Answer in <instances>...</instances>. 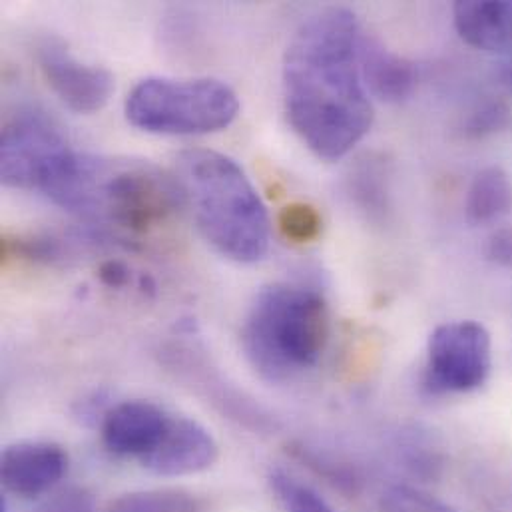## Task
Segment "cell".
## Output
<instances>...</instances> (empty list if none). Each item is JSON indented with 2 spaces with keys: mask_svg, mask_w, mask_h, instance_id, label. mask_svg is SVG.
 <instances>
[{
  "mask_svg": "<svg viewBox=\"0 0 512 512\" xmlns=\"http://www.w3.org/2000/svg\"><path fill=\"white\" fill-rule=\"evenodd\" d=\"M361 30L347 8H325L293 34L283 58L287 120L321 160L347 156L371 130L373 104L359 66Z\"/></svg>",
  "mask_w": 512,
  "mask_h": 512,
  "instance_id": "cell-1",
  "label": "cell"
},
{
  "mask_svg": "<svg viewBox=\"0 0 512 512\" xmlns=\"http://www.w3.org/2000/svg\"><path fill=\"white\" fill-rule=\"evenodd\" d=\"M48 198L128 234H148L188 204L180 180L150 162L80 154Z\"/></svg>",
  "mask_w": 512,
  "mask_h": 512,
  "instance_id": "cell-2",
  "label": "cell"
},
{
  "mask_svg": "<svg viewBox=\"0 0 512 512\" xmlns=\"http://www.w3.org/2000/svg\"><path fill=\"white\" fill-rule=\"evenodd\" d=\"M178 180L206 242L228 259L256 263L269 246V216L246 172L214 150L178 156Z\"/></svg>",
  "mask_w": 512,
  "mask_h": 512,
  "instance_id": "cell-3",
  "label": "cell"
},
{
  "mask_svg": "<svg viewBox=\"0 0 512 512\" xmlns=\"http://www.w3.org/2000/svg\"><path fill=\"white\" fill-rule=\"evenodd\" d=\"M329 341L325 297L303 285L271 283L257 293L242 345L257 373L281 383L313 369Z\"/></svg>",
  "mask_w": 512,
  "mask_h": 512,
  "instance_id": "cell-4",
  "label": "cell"
},
{
  "mask_svg": "<svg viewBox=\"0 0 512 512\" xmlns=\"http://www.w3.org/2000/svg\"><path fill=\"white\" fill-rule=\"evenodd\" d=\"M128 122L158 136H204L240 114L238 94L216 78H146L128 94Z\"/></svg>",
  "mask_w": 512,
  "mask_h": 512,
  "instance_id": "cell-5",
  "label": "cell"
},
{
  "mask_svg": "<svg viewBox=\"0 0 512 512\" xmlns=\"http://www.w3.org/2000/svg\"><path fill=\"white\" fill-rule=\"evenodd\" d=\"M60 128L42 112L20 110L2 128L0 178L16 190H40L46 196L76 162Z\"/></svg>",
  "mask_w": 512,
  "mask_h": 512,
  "instance_id": "cell-6",
  "label": "cell"
},
{
  "mask_svg": "<svg viewBox=\"0 0 512 512\" xmlns=\"http://www.w3.org/2000/svg\"><path fill=\"white\" fill-rule=\"evenodd\" d=\"M493 369V341L477 321L439 325L427 343L425 387L435 395H463L481 389Z\"/></svg>",
  "mask_w": 512,
  "mask_h": 512,
  "instance_id": "cell-7",
  "label": "cell"
},
{
  "mask_svg": "<svg viewBox=\"0 0 512 512\" xmlns=\"http://www.w3.org/2000/svg\"><path fill=\"white\" fill-rule=\"evenodd\" d=\"M36 60L48 86L70 110L94 114L110 102L116 84L106 68L80 62L54 40L36 48Z\"/></svg>",
  "mask_w": 512,
  "mask_h": 512,
  "instance_id": "cell-8",
  "label": "cell"
},
{
  "mask_svg": "<svg viewBox=\"0 0 512 512\" xmlns=\"http://www.w3.org/2000/svg\"><path fill=\"white\" fill-rule=\"evenodd\" d=\"M218 457V441L202 423L190 417L172 415L164 437L140 465L156 477L176 479L212 469Z\"/></svg>",
  "mask_w": 512,
  "mask_h": 512,
  "instance_id": "cell-9",
  "label": "cell"
},
{
  "mask_svg": "<svg viewBox=\"0 0 512 512\" xmlns=\"http://www.w3.org/2000/svg\"><path fill=\"white\" fill-rule=\"evenodd\" d=\"M66 471V451L50 441H18L4 447L0 457L2 485L20 499H36L50 493Z\"/></svg>",
  "mask_w": 512,
  "mask_h": 512,
  "instance_id": "cell-10",
  "label": "cell"
},
{
  "mask_svg": "<svg viewBox=\"0 0 512 512\" xmlns=\"http://www.w3.org/2000/svg\"><path fill=\"white\" fill-rule=\"evenodd\" d=\"M170 417L150 401L132 399L118 403L102 419L104 447L116 457L142 461L164 437Z\"/></svg>",
  "mask_w": 512,
  "mask_h": 512,
  "instance_id": "cell-11",
  "label": "cell"
},
{
  "mask_svg": "<svg viewBox=\"0 0 512 512\" xmlns=\"http://www.w3.org/2000/svg\"><path fill=\"white\" fill-rule=\"evenodd\" d=\"M453 22L469 46L493 54H511L512 0L457 2Z\"/></svg>",
  "mask_w": 512,
  "mask_h": 512,
  "instance_id": "cell-12",
  "label": "cell"
},
{
  "mask_svg": "<svg viewBox=\"0 0 512 512\" xmlns=\"http://www.w3.org/2000/svg\"><path fill=\"white\" fill-rule=\"evenodd\" d=\"M359 66L367 92L383 102H403L415 90V66L375 38L361 36Z\"/></svg>",
  "mask_w": 512,
  "mask_h": 512,
  "instance_id": "cell-13",
  "label": "cell"
},
{
  "mask_svg": "<svg viewBox=\"0 0 512 512\" xmlns=\"http://www.w3.org/2000/svg\"><path fill=\"white\" fill-rule=\"evenodd\" d=\"M512 212V184L509 174L499 166H489L473 178L465 214L473 226H495Z\"/></svg>",
  "mask_w": 512,
  "mask_h": 512,
  "instance_id": "cell-14",
  "label": "cell"
},
{
  "mask_svg": "<svg viewBox=\"0 0 512 512\" xmlns=\"http://www.w3.org/2000/svg\"><path fill=\"white\" fill-rule=\"evenodd\" d=\"M106 512H198V501L172 489L136 491L114 499Z\"/></svg>",
  "mask_w": 512,
  "mask_h": 512,
  "instance_id": "cell-15",
  "label": "cell"
},
{
  "mask_svg": "<svg viewBox=\"0 0 512 512\" xmlns=\"http://www.w3.org/2000/svg\"><path fill=\"white\" fill-rule=\"evenodd\" d=\"M269 487L285 512H337L313 487L283 469L269 473Z\"/></svg>",
  "mask_w": 512,
  "mask_h": 512,
  "instance_id": "cell-16",
  "label": "cell"
},
{
  "mask_svg": "<svg viewBox=\"0 0 512 512\" xmlns=\"http://www.w3.org/2000/svg\"><path fill=\"white\" fill-rule=\"evenodd\" d=\"M277 226L285 240H289L293 244H309L319 238L323 220L313 206L295 202V204L285 206L279 212Z\"/></svg>",
  "mask_w": 512,
  "mask_h": 512,
  "instance_id": "cell-17",
  "label": "cell"
},
{
  "mask_svg": "<svg viewBox=\"0 0 512 512\" xmlns=\"http://www.w3.org/2000/svg\"><path fill=\"white\" fill-rule=\"evenodd\" d=\"M60 254L56 240L40 234H4L0 242L2 261L28 259V261H52Z\"/></svg>",
  "mask_w": 512,
  "mask_h": 512,
  "instance_id": "cell-18",
  "label": "cell"
},
{
  "mask_svg": "<svg viewBox=\"0 0 512 512\" xmlns=\"http://www.w3.org/2000/svg\"><path fill=\"white\" fill-rule=\"evenodd\" d=\"M381 512H459L437 497L407 485L387 489L381 499Z\"/></svg>",
  "mask_w": 512,
  "mask_h": 512,
  "instance_id": "cell-19",
  "label": "cell"
},
{
  "mask_svg": "<svg viewBox=\"0 0 512 512\" xmlns=\"http://www.w3.org/2000/svg\"><path fill=\"white\" fill-rule=\"evenodd\" d=\"M385 174L379 164H363L353 176V196L359 206L369 214H383L387 208V192L383 186Z\"/></svg>",
  "mask_w": 512,
  "mask_h": 512,
  "instance_id": "cell-20",
  "label": "cell"
},
{
  "mask_svg": "<svg viewBox=\"0 0 512 512\" xmlns=\"http://www.w3.org/2000/svg\"><path fill=\"white\" fill-rule=\"evenodd\" d=\"M509 122V108L505 102H487L483 104L481 108H477L467 126H465V132L473 138H483V136H489V134H495L499 130H503Z\"/></svg>",
  "mask_w": 512,
  "mask_h": 512,
  "instance_id": "cell-21",
  "label": "cell"
},
{
  "mask_svg": "<svg viewBox=\"0 0 512 512\" xmlns=\"http://www.w3.org/2000/svg\"><path fill=\"white\" fill-rule=\"evenodd\" d=\"M36 512H98L94 497L78 487L52 495Z\"/></svg>",
  "mask_w": 512,
  "mask_h": 512,
  "instance_id": "cell-22",
  "label": "cell"
},
{
  "mask_svg": "<svg viewBox=\"0 0 512 512\" xmlns=\"http://www.w3.org/2000/svg\"><path fill=\"white\" fill-rule=\"evenodd\" d=\"M485 256L499 267L512 269V226L499 228L489 236Z\"/></svg>",
  "mask_w": 512,
  "mask_h": 512,
  "instance_id": "cell-23",
  "label": "cell"
},
{
  "mask_svg": "<svg viewBox=\"0 0 512 512\" xmlns=\"http://www.w3.org/2000/svg\"><path fill=\"white\" fill-rule=\"evenodd\" d=\"M98 277L104 285H108L112 289H120V287H126L130 283V269L122 261L110 259V261H104L100 265Z\"/></svg>",
  "mask_w": 512,
  "mask_h": 512,
  "instance_id": "cell-24",
  "label": "cell"
},
{
  "mask_svg": "<svg viewBox=\"0 0 512 512\" xmlns=\"http://www.w3.org/2000/svg\"><path fill=\"white\" fill-rule=\"evenodd\" d=\"M497 80L499 84L512 94V52L507 54V58L499 64L497 68Z\"/></svg>",
  "mask_w": 512,
  "mask_h": 512,
  "instance_id": "cell-25",
  "label": "cell"
}]
</instances>
